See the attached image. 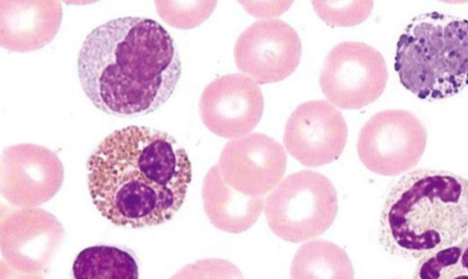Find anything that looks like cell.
Segmentation results:
<instances>
[{
  "label": "cell",
  "mask_w": 468,
  "mask_h": 279,
  "mask_svg": "<svg viewBox=\"0 0 468 279\" xmlns=\"http://www.w3.org/2000/svg\"><path fill=\"white\" fill-rule=\"evenodd\" d=\"M229 187L250 197H264L282 181L287 155L281 144L263 134L229 142L218 164Z\"/></svg>",
  "instance_id": "obj_10"
},
{
  "label": "cell",
  "mask_w": 468,
  "mask_h": 279,
  "mask_svg": "<svg viewBox=\"0 0 468 279\" xmlns=\"http://www.w3.org/2000/svg\"><path fill=\"white\" fill-rule=\"evenodd\" d=\"M205 211L218 229L229 233L250 230L261 217L264 197H250L232 188L222 178L218 164L204 179Z\"/></svg>",
  "instance_id": "obj_14"
},
{
  "label": "cell",
  "mask_w": 468,
  "mask_h": 279,
  "mask_svg": "<svg viewBox=\"0 0 468 279\" xmlns=\"http://www.w3.org/2000/svg\"><path fill=\"white\" fill-rule=\"evenodd\" d=\"M468 184L459 175L417 169L402 177L384 203L378 237L388 253L419 260L467 235Z\"/></svg>",
  "instance_id": "obj_3"
},
{
  "label": "cell",
  "mask_w": 468,
  "mask_h": 279,
  "mask_svg": "<svg viewBox=\"0 0 468 279\" xmlns=\"http://www.w3.org/2000/svg\"><path fill=\"white\" fill-rule=\"evenodd\" d=\"M245 6L249 13L252 14L254 17L264 18L270 16H278L283 12L287 11L292 3H271L269 7H266V3H262L264 7L259 5L258 3H253L257 7H253L250 3H240Z\"/></svg>",
  "instance_id": "obj_20"
},
{
  "label": "cell",
  "mask_w": 468,
  "mask_h": 279,
  "mask_svg": "<svg viewBox=\"0 0 468 279\" xmlns=\"http://www.w3.org/2000/svg\"><path fill=\"white\" fill-rule=\"evenodd\" d=\"M467 21L430 13L411 20L399 37L395 70L401 85L418 99L452 98L467 85Z\"/></svg>",
  "instance_id": "obj_4"
},
{
  "label": "cell",
  "mask_w": 468,
  "mask_h": 279,
  "mask_svg": "<svg viewBox=\"0 0 468 279\" xmlns=\"http://www.w3.org/2000/svg\"><path fill=\"white\" fill-rule=\"evenodd\" d=\"M354 276V267L346 251L325 240H314L301 246L291 266V277L294 279Z\"/></svg>",
  "instance_id": "obj_15"
},
{
  "label": "cell",
  "mask_w": 468,
  "mask_h": 279,
  "mask_svg": "<svg viewBox=\"0 0 468 279\" xmlns=\"http://www.w3.org/2000/svg\"><path fill=\"white\" fill-rule=\"evenodd\" d=\"M63 8L54 0H0V44L12 52L44 48L58 34Z\"/></svg>",
  "instance_id": "obj_13"
},
{
  "label": "cell",
  "mask_w": 468,
  "mask_h": 279,
  "mask_svg": "<svg viewBox=\"0 0 468 279\" xmlns=\"http://www.w3.org/2000/svg\"><path fill=\"white\" fill-rule=\"evenodd\" d=\"M78 279L139 278L135 258L127 251L108 245L91 246L83 250L73 265Z\"/></svg>",
  "instance_id": "obj_16"
},
{
  "label": "cell",
  "mask_w": 468,
  "mask_h": 279,
  "mask_svg": "<svg viewBox=\"0 0 468 279\" xmlns=\"http://www.w3.org/2000/svg\"><path fill=\"white\" fill-rule=\"evenodd\" d=\"M338 199L324 175L304 170L288 176L267 197L265 215L271 230L289 242L321 236L334 223Z\"/></svg>",
  "instance_id": "obj_5"
},
{
  "label": "cell",
  "mask_w": 468,
  "mask_h": 279,
  "mask_svg": "<svg viewBox=\"0 0 468 279\" xmlns=\"http://www.w3.org/2000/svg\"><path fill=\"white\" fill-rule=\"evenodd\" d=\"M237 68L259 85L289 78L302 59L296 31L278 19L254 23L239 38L234 49Z\"/></svg>",
  "instance_id": "obj_8"
},
{
  "label": "cell",
  "mask_w": 468,
  "mask_h": 279,
  "mask_svg": "<svg viewBox=\"0 0 468 279\" xmlns=\"http://www.w3.org/2000/svg\"><path fill=\"white\" fill-rule=\"evenodd\" d=\"M192 164L170 134L130 126L105 138L89 161L94 204L118 226L144 228L170 220L185 203Z\"/></svg>",
  "instance_id": "obj_1"
},
{
  "label": "cell",
  "mask_w": 468,
  "mask_h": 279,
  "mask_svg": "<svg viewBox=\"0 0 468 279\" xmlns=\"http://www.w3.org/2000/svg\"><path fill=\"white\" fill-rule=\"evenodd\" d=\"M388 78L386 61L378 50L364 43L344 42L326 56L319 82L330 103L359 110L383 94Z\"/></svg>",
  "instance_id": "obj_6"
},
{
  "label": "cell",
  "mask_w": 468,
  "mask_h": 279,
  "mask_svg": "<svg viewBox=\"0 0 468 279\" xmlns=\"http://www.w3.org/2000/svg\"><path fill=\"white\" fill-rule=\"evenodd\" d=\"M206 127L218 136L238 139L261 122L264 99L260 85L243 74L220 77L204 91L199 103Z\"/></svg>",
  "instance_id": "obj_11"
},
{
  "label": "cell",
  "mask_w": 468,
  "mask_h": 279,
  "mask_svg": "<svg viewBox=\"0 0 468 279\" xmlns=\"http://www.w3.org/2000/svg\"><path fill=\"white\" fill-rule=\"evenodd\" d=\"M347 125L343 114L326 101L301 104L290 116L283 143L288 153L307 167L333 163L346 145Z\"/></svg>",
  "instance_id": "obj_9"
},
{
  "label": "cell",
  "mask_w": 468,
  "mask_h": 279,
  "mask_svg": "<svg viewBox=\"0 0 468 279\" xmlns=\"http://www.w3.org/2000/svg\"><path fill=\"white\" fill-rule=\"evenodd\" d=\"M467 236L450 246L419 259L414 278L436 279L467 276Z\"/></svg>",
  "instance_id": "obj_17"
},
{
  "label": "cell",
  "mask_w": 468,
  "mask_h": 279,
  "mask_svg": "<svg viewBox=\"0 0 468 279\" xmlns=\"http://www.w3.org/2000/svg\"><path fill=\"white\" fill-rule=\"evenodd\" d=\"M84 92L117 117L150 114L174 94L182 62L171 35L157 22L125 17L96 28L79 57Z\"/></svg>",
  "instance_id": "obj_2"
},
{
  "label": "cell",
  "mask_w": 468,
  "mask_h": 279,
  "mask_svg": "<svg viewBox=\"0 0 468 279\" xmlns=\"http://www.w3.org/2000/svg\"><path fill=\"white\" fill-rule=\"evenodd\" d=\"M314 10L326 25L335 27H352L365 22L371 15L373 2L358 0H330L312 2Z\"/></svg>",
  "instance_id": "obj_19"
},
{
  "label": "cell",
  "mask_w": 468,
  "mask_h": 279,
  "mask_svg": "<svg viewBox=\"0 0 468 279\" xmlns=\"http://www.w3.org/2000/svg\"><path fill=\"white\" fill-rule=\"evenodd\" d=\"M64 181V167L56 154L34 145L7 148L3 156V194L21 207L51 199Z\"/></svg>",
  "instance_id": "obj_12"
},
{
  "label": "cell",
  "mask_w": 468,
  "mask_h": 279,
  "mask_svg": "<svg viewBox=\"0 0 468 279\" xmlns=\"http://www.w3.org/2000/svg\"><path fill=\"white\" fill-rule=\"evenodd\" d=\"M157 13L169 26L177 29H193L201 26L214 13L218 3L205 0L191 2H155Z\"/></svg>",
  "instance_id": "obj_18"
},
{
  "label": "cell",
  "mask_w": 468,
  "mask_h": 279,
  "mask_svg": "<svg viewBox=\"0 0 468 279\" xmlns=\"http://www.w3.org/2000/svg\"><path fill=\"white\" fill-rule=\"evenodd\" d=\"M427 145V131L412 113L389 110L377 113L363 126L357 153L371 172L395 177L414 168Z\"/></svg>",
  "instance_id": "obj_7"
}]
</instances>
